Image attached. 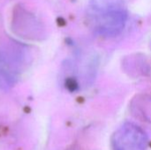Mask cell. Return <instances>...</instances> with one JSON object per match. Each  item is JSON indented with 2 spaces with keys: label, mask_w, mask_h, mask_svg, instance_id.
Here are the masks:
<instances>
[{
  "label": "cell",
  "mask_w": 151,
  "mask_h": 150,
  "mask_svg": "<svg viewBox=\"0 0 151 150\" xmlns=\"http://www.w3.org/2000/svg\"><path fill=\"white\" fill-rule=\"evenodd\" d=\"M86 20L90 30L96 35L111 38L119 35L128 20L126 0H88Z\"/></svg>",
  "instance_id": "6da1fadb"
},
{
  "label": "cell",
  "mask_w": 151,
  "mask_h": 150,
  "mask_svg": "<svg viewBox=\"0 0 151 150\" xmlns=\"http://www.w3.org/2000/svg\"><path fill=\"white\" fill-rule=\"evenodd\" d=\"M15 43L0 49V88L8 89L18 81L26 65L27 54Z\"/></svg>",
  "instance_id": "7a4b0ae2"
},
{
  "label": "cell",
  "mask_w": 151,
  "mask_h": 150,
  "mask_svg": "<svg viewBox=\"0 0 151 150\" xmlns=\"http://www.w3.org/2000/svg\"><path fill=\"white\" fill-rule=\"evenodd\" d=\"M113 150H146L148 137L145 132L134 123H125L111 137Z\"/></svg>",
  "instance_id": "3957f363"
}]
</instances>
